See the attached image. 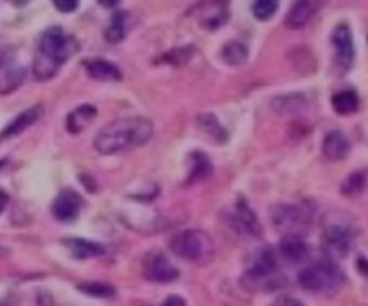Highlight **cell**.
Wrapping results in <instances>:
<instances>
[{"instance_id": "cell-1", "label": "cell", "mask_w": 368, "mask_h": 306, "mask_svg": "<svg viewBox=\"0 0 368 306\" xmlns=\"http://www.w3.org/2000/svg\"><path fill=\"white\" fill-rule=\"evenodd\" d=\"M154 135V124L150 119L134 115L120 117L105 124L94 137V150L102 155H114L147 144Z\"/></svg>"}, {"instance_id": "cell-2", "label": "cell", "mask_w": 368, "mask_h": 306, "mask_svg": "<svg viewBox=\"0 0 368 306\" xmlns=\"http://www.w3.org/2000/svg\"><path fill=\"white\" fill-rule=\"evenodd\" d=\"M80 49L78 40L65 32L62 28H49L42 32L35 59H33V74L38 82H47L55 78L62 65L69 61Z\"/></svg>"}, {"instance_id": "cell-3", "label": "cell", "mask_w": 368, "mask_h": 306, "mask_svg": "<svg viewBox=\"0 0 368 306\" xmlns=\"http://www.w3.org/2000/svg\"><path fill=\"white\" fill-rule=\"evenodd\" d=\"M300 287L313 294H336L345 285V274L331 258L314 261L298 276Z\"/></svg>"}, {"instance_id": "cell-4", "label": "cell", "mask_w": 368, "mask_h": 306, "mask_svg": "<svg viewBox=\"0 0 368 306\" xmlns=\"http://www.w3.org/2000/svg\"><path fill=\"white\" fill-rule=\"evenodd\" d=\"M244 285L251 290H275L284 285L273 249L266 247L258 251L253 260L249 261L244 274Z\"/></svg>"}, {"instance_id": "cell-5", "label": "cell", "mask_w": 368, "mask_h": 306, "mask_svg": "<svg viewBox=\"0 0 368 306\" xmlns=\"http://www.w3.org/2000/svg\"><path fill=\"white\" fill-rule=\"evenodd\" d=\"M170 251L181 260L192 261V263H208L215 254V245L208 233L199 229H190L172 238Z\"/></svg>"}, {"instance_id": "cell-6", "label": "cell", "mask_w": 368, "mask_h": 306, "mask_svg": "<svg viewBox=\"0 0 368 306\" xmlns=\"http://www.w3.org/2000/svg\"><path fill=\"white\" fill-rule=\"evenodd\" d=\"M271 222L284 236H304L313 224V211L302 204H276L271 209Z\"/></svg>"}, {"instance_id": "cell-7", "label": "cell", "mask_w": 368, "mask_h": 306, "mask_svg": "<svg viewBox=\"0 0 368 306\" xmlns=\"http://www.w3.org/2000/svg\"><path fill=\"white\" fill-rule=\"evenodd\" d=\"M356 231L352 225L343 222H331L323 229V247L329 254L334 256H347L354 243Z\"/></svg>"}, {"instance_id": "cell-8", "label": "cell", "mask_w": 368, "mask_h": 306, "mask_svg": "<svg viewBox=\"0 0 368 306\" xmlns=\"http://www.w3.org/2000/svg\"><path fill=\"white\" fill-rule=\"evenodd\" d=\"M332 46L336 49V58H334V65L340 73H349L354 65V38H352V31L347 23H340L332 31Z\"/></svg>"}, {"instance_id": "cell-9", "label": "cell", "mask_w": 368, "mask_h": 306, "mask_svg": "<svg viewBox=\"0 0 368 306\" xmlns=\"http://www.w3.org/2000/svg\"><path fill=\"white\" fill-rule=\"evenodd\" d=\"M143 274L156 283H172L179 278V270L161 251H150L143 258Z\"/></svg>"}, {"instance_id": "cell-10", "label": "cell", "mask_w": 368, "mask_h": 306, "mask_svg": "<svg viewBox=\"0 0 368 306\" xmlns=\"http://www.w3.org/2000/svg\"><path fill=\"white\" fill-rule=\"evenodd\" d=\"M231 229H235L239 234L244 236H260L262 234V225L260 220L255 215V211L249 207L248 200L242 197L237 198L235 206L230 213Z\"/></svg>"}, {"instance_id": "cell-11", "label": "cell", "mask_w": 368, "mask_h": 306, "mask_svg": "<svg viewBox=\"0 0 368 306\" xmlns=\"http://www.w3.org/2000/svg\"><path fill=\"white\" fill-rule=\"evenodd\" d=\"M83 197L74 189H64L53 202V215L60 222H73L83 209Z\"/></svg>"}, {"instance_id": "cell-12", "label": "cell", "mask_w": 368, "mask_h": 306, "mask_svg": "<svg viewBox=\"0 0 368 306\" xmlns=\"http://www.w3.org/2000/svg\"><path fill=\"white\" fill-rule=\"evenodd\" d=\"M208 10H204L203 4L199 6L201 10H199V20H201V26L204 29H219L221 26H224L230 19V4H226V2H208L204 4Z\"/></svg>"}, {"instance_id": "cell-13", "label": "cell", "mask_w": 368, "mask_h": 306, "mask_svg": "<svg viewBox=\"0 0 368 306\" xmlns=\"http://www.w3.org/2000/svg\"><path fill=\"white\" fill-rule=\"evenodd\" d=\"M42 114H44V110H42L40 105H35V106H31V108L24 110L22 114L17 115V117H15L13 121L8 124V126L0 132V141H4V139H11V137H15V135L22 133L24 130H28L31 124H35L38 119L42 117Z\"/></svg>"}, {"instance_id": "cell-14", "label": "cell", "mask_w": 368, "mask_h": 306, "mask_svg": "<svg viewBox=\"0 0 368 306\" xmlns=\"http://www.w3.org/2000/svg\"><path fill=\"white\" fill-rule=\"evenodd\" d=\"M85 70L92 79H98V82H121L123 78L120 67L103 58L87 59Z\"/></svg>"}, {"instance_id": "cell-15", "label": "cell", "mask_w": 368, "mask_h": 306, "mask_svg": "<svg viewBox=\"0 0 368 306\" xmlns=\"http://www.w3.org/2000/svg\"><path fill=\"white\" fill-rule=\"evenodd\" d=\"M350 153V141L340 130H332L323 139V155L329 160H343Z\"/></svg>"}, {"instance_id": "cell-16", "label": "cell", "mask_w": 368, "mask_h": 306, "mask_svg": "<svg viewBox=\"0 0 368 306\" xmlns=\"http://www.w3.org/2000/svg\"><path fill=\"white\" fill-rule=\"evenodd\" d=\"M64 243L76 260H91L105 254V247L96 242L85 240V238H65Z\"/></svg>"}, {"instance_id": "cell-17", "label": "cell", "mask_w": 368, "mask_h": 306, "mask_svg": "<svg viewBox=\"0 0 368 306\" xmlns=\"http://www.w3.org/2000/svg\"><path fill=\"white\" fill-rule=\"evenodd\" d=\"M318 6L313 2H296L289 10L286 17V28L289 29H304L313 17L316 15Z\"/></svg>"}, {"instance_id": "cell-18", "label": "cell", "mask_w": 368, "mask_h": 306, "mask_svg": "<svg viewBox=\"0 0 368 306\" xmlns=\"http://www.w3.org/2000/svg\"><path fill=\"white\" fill-rule=\"evenodd\" d=\"M278 251L284 256V260L291 261V263H298V261L305 260L309 247L304 236H293V234H289V236H282Z\"/></svg>"}, {"instance_id": "cell-19", "label": "cell", "mask_w": 368, "mask_h": 306, "mask_svg": "<svg viewBox=\"0 0 368 306\" xmlns=\"http://www.w3.org/2000/svg\"><path fill=\"white\" fill-rule=\"evenodd\" d=\"M98 110L96 106L92 105H82L76 106L73 112H69V115L65 117V128L69 133H80L83 132V128L91 123L92 119L96 117Z\"/></svg>"}, {"instance_id": "cell-20", "label": "cell", "mask_w": 368, "mask_h": 306, "mask_svg": "<svg viewBox=\"0 0 368 306\" xmlns=\"http://www.w3.org/2000/svg\"><path fill=\"white\" fill-rule=\"evenodd\" d=\"M212 171V160L208 159L206 153H204V151H192V157H190L188 184L201 182V180H204Z\"/></svg>"}, {"instance_id": "cell-21", "label": "cell", "mask_w": 368, "mask_h": 306, "mask_svg": "<svg viewBox=\"0 0 368 306\" xmlns=\"http://www.w3.org/2000/svg\"><path fill=\"white\" fill-rule=\"evenodd\" d=\"M332 108L340 115H350L356 114L359 108V96L358 92L352 88L347 90H340L332 96Z\"/></svg>"}, {"instance_id": "cell-22", "label": "cell", "mask_w": 368, "mask_h": 306, "mask_svg": "<svg viewBox=\"0 0 368 306\" xmlns=\"http://www.w3.org/2000/svg\"><path fill=\"white\" fill-rule=\"evenodd\" d=\"M197 123L199 128L203 130L212 141L219 142V144L228 142V132H226L224 126L219 123V119H217L213 114H201L197 119Z\"/></svg>"}, {"instance_id": "cell-23", "label": "cell", "mask_w": 368, "mask_h": 306, "mask_svg": "<svg viewBox=\"0 0 368 306\" xmlns=\"http://www.w3.org/2000/svg\"><path fill=\"white\" fill-rule=\"evenodd\" d=\"M127 32H129V13L116 11L111 20V26L105 31V40L109 44H120Z\"/></svg>"}, {"instance_id": "cell-24", "label": "cell", "mask_w": 368, "mask_h": 306, "mask_svg": "<svg viewBox=\"0 0 368 306\" xmlns=\"http://www.w3.org/2000/svg\"><path fill=\"white\" fill-rule=\"evenodd\" d=\"M249 50L246 44L242 41H230L222 49V59L228 65H242L248 59Z\"/></svg>"}, {"instance_id": "cell-25", "label": "cell", "mask_w": 368, "mask_h": 306, "mask_svg": "<svg viewBox=\"0 0 368 306\" xmlns=\"http://www.w3.org/2000/svg\"><path fill=\"white\" fill-rule=\"evenodd\" d=\"M367 175L363 171H356V173H350L349 177L343 180L341 184V193L345 197H358L361 193L367 189Z\"/></svg>"}, {"instance_id": "cell-26", "label": "cell", "mask_w": 368, "mask_h": 306, "mask_svg": "<svg viewBox=\"0 0 368 306\" xmlns=\"http://www.w3.org/2000/svg\"><path fill=\"white\" fill-rule=\"evenodd\" d=\"M195 52L194 46H184V47H175V49L168 50L165 56H163V61L166 64L174 65V67H183L184 64H188L192 56Z\"/></svg>"}, {"instance_id": "cell-27", "label": "cell", "mask_w": 368, "mask_h": 306, "mask_svg": "<svg viewBox=\"0 0 368 306\" xmlns=\"http://www.w3.org/2000/svg\"><path fill=\"white\" fill-rule=\"evenodd\" d=\"M78 290L83 294H87V296L100 297V299H109V297H112L116 294L114 287H111V285L107 283H98V281L78 285Z\"/></svg>"}, {"instance_id": "cell-28", "label": "cell", "mask_w": 368, "mask_h": 306, "mask_svg": "<svg viewBox=\"0 0 368 306\" xmlns=\"http://www.w3.org/2000/svg\"><path fill=\"white\" fill-rule=\"evenodd\" d=\"M276 11H278V2L276 0H258V2L253 4L255 19L262 20V22L273 19Z\"/></svg>"}, {"instance_id": "cell-29", "label": "cell", "mask_w": 368, "mask_h": 306, "mask_svg": "<svg viewBox=\"0 0 368 306\" xmlns=\"http://www.w3.org/2000/svg\"><path fill=\"white\" fill-rule=\"evenodd\" d=\"M302 101H304V97L300 96V94H289V96L276 97L275 103H284L282 106H276V112H293V110H298Z\"/></svg>"}, {"instance_id": "cell-30", "label": "cell", "mask_w": 368, "mask_h": 306, "mask_svg": "<svg viewBox=\"0 0 368 306\" xmlns=\"http://www.w3.org/2000/svg\"><path fill=\"white\" fill-rule=\"evenodd\" d=\"M56 10L62 11V13H73V11L78 10V0H55L53 2Z\"/></svg>"}, {"instance_id": "cell-31", "label": "cell", "mask_w": 368, "mask_h": 306, "mask_svg": "<svg viewBox=\"0 0 368 306\" xmlns=\"http://www.w3.org/2000/svg\"><path fill=\"white\" fill-rule=\"evenodd\" d=\"M271 306H305V305L302 301H298V299H293V297H282V299L273 303Z\"/></svg>"}, {"instance_id": "cell-32", "label": "cell", "mask_w": 368, "mask_h": 306, "mask_svg": "<svg viewBox=\"0 0 368 306\" xmlns=\"http://www.w3.org/2000/svg\"><path fill=\"white\" fill-rule=\"evenodd\" d=\"M163 306H188V305H186V301H184L183 297L170 296L165 303H163Z\"/></svg>"}, {"instance_id": "cell-33", "label": "cell", "mask_w": 368, "mask_h": 306, "mask_svg": "<svg viewBox=\"0 0 368 306\" xmlns=\"http://www.w3.org/2000/svg\"><path fill=\"white\" fill-rule=\"evenodd\" d=\"M358 269H359V272H361V274L367 276V278H368V260H367V258H359V260H358Z\"/></svg>"}, {"instance_id": "cell-34", "label": "cell", "mask_w": 368, "mask_h": 306, "mask_svg": "<svg viewBox=\"0 0 368 306\" xmlns=\"http://www.w3.org/2000/svg\"><path fill=\"white\" fill-rule=\"evenodd\" d=\"M8 202H10V197H8V193L4 191V189H0V213L6 209V206H8Z\"/></svg>"}, {"instance_id": "cell-35", "label": "cell", "mask_w": 368, "mask_h": 306, "mask_svg": "<svg viewBox=\"0 0 368 306\" xmlns=\"http://www.w3.org/2000/svg\"><path fill=\"white\" fill-rule=\"evenodd\" d=\"M6 254H8V249H6V247H2V245H0V258H2V256H6Z\"/></svg>"}, {"instance_id": "cell-36", "label": "cell", "mask_w": 368, "mask_h": 306, "mask_svg": "<svg viewBox=\"0 0 368 306\" xmlns=\"http://www.w3.org/2000/svg\"><path fill=\"white\" fill-rule=\"evenodd\" d=\"M6 164H8V160H6V159H0V169L4 168Z\"/></svg>"}, {"instance_id": "cell-37", "label": "cell", "mask_w": 368, "mask_h": 306, "mask_svg": "<svg viewBox=\"0 0 368 306\" xmlns=\"http://www.w3.org/2000/svg\"><path fill=\"white\" fill-rule=\"evenodd\" d=\"M2 65H4V58L0 56V69H2Z\"/></svg>"}]
</instances>
